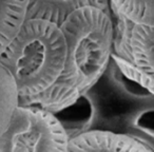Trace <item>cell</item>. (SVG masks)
<instances>
[{
    "label": "cell",
    "instance_id": "1",
    "mask_svg": "<svg viewBox=\"0 0 154 152\" xmlns=\"http://www.w3.org/2000/svg\"><path fill=\"white\" fill-rule=\"evenodd\" d=\"M60 28L66 37V57L59 78L45 93L21 105H38L56 113L103 79L113 53V15L86 7L69 15Z\"/></svg>",
    "mask_w": 154,
    "mask_h": 152
},
{
    "label": "cell",
    "instance_id": "2",
    "mask_svg": "<svg viewBox=\"0 0 154 152\" xmlns=\"http://www.w3.org/2000/svg\"><path fill=\"white\" fill-rule=\"evenodd\" d=\"M66 57V37L59 24L43 18H26L0 56V62L15 80L19 104H26L57 82Z\"/></svg>",
    "mask_w": 154,
    "mask_h": 152
},
{
    "label": "cell",
    "instance_id": "3",
    "mask_svg": "<svg viewBox=\"0 0 154 152\" xmlns=\"http://www.w3.org/2000/svg\"><path fill=\"white\" fill-rule=\"evenodd\" d=\"M70 137L54 112L38 105H19L0 136V152H66Z\"/></svg>",
    "mask_w": 154,
    "mask_h": 152
},
{
    "label": "cell",
    "instance_id": "4",
    "mask_svg": "<svg viewBox=\"0 0 154 152\" xmlns=\"http://www.w3.org/2000/svg\"><path fill=\"white\" fill-rule=\"evenodd\" d=\"M113 15V14H112ZM112 58L119 69L154 95V26L113 15Z\"/></svg>",
    "mask_w": 154,
    "mask_h": 152
},
{
    "label": "cell",
    "instance_id": "5",
    "mask_svg": "<svg viewBox=\"0 0 154 152\" xmlns=\"http://www.w3.org/2000/svg\"><path fill=\"white\" fill-rule=\"evenodd\" d=\"M68 151L149 152L137 139L125 132L92 128L69 141Z\"/></svg>",
    "mask_w": 154,
    "mask_h": 152
},
{
    "label": "cell",
    "instance_id": "6",
    "mask_svg": "<svg viewBox=\"0 0 154 152\" xmlns=\"http://www.w3.org/2000/svg\"><path fill=\"white\" fill-rule=\"evenodd\" d=\"M70 138L94 128L98 119L99 109L92 91L80 96L73 104L56 112Z\"/></svg>",
    "mask_w": 154,
    "mask_h": 152
},
{
    "label": "cell",
    "instance_id": "7",
    "mask_svg": "<svg viewBox=\"0 0 154 152\" xmlns=\"http://www.w3.org/2000/svg\"><path fill=\"white\" fill-rule=\"evenodd\" d=\"M86 7L111 13L110 0H30L26 18H43L60 26L69 15Z\"/></svg>",
    "mask_w": 154,
    "mask_h": 152
},
{
    "label": "cell",
    "instance_id": "8",
    "mask_svg": "<svg viewBox=\"0 0 154 152\" xmlns=\"http://www.w3.org/2000/svg\"><path fill=\"white\" fill-rule=\"evenodd\" d=\"M120 130L154 151V103L137 106L120 119Z\"/></svg>",
    "mask_w": 154,
    "mask_h": 152
},
{
    "label": "cell",
    "instance_id": "9",
    "mask_svg": "<svg viewBox=\"0 0 154 152\" xmlns=\"http://www.w3.org/2000/svg\"><path fill=\"white\" fill-rule=\"evenodd\" d=\"M103 78L117 97L138 106L154 103V95L132 78L128 77L112 58Z\"/></svg>",
    "mask_w": 154,
    "mask_h": 152
},
{
    "label": "cell",
    "instance_id": "10",
    "mask_svg": "<svg viewBox=\"0 0 154 152\" xmlns=\"http://www.w3.org/2000/svg\"><path fill=\"white\" fill-rule=\"evenodd\" d=\"M30 0H0V56L21 29Z\"/></svg>",
    "mask_w": 154,
    "mask_h": 152
},
{
    "label": "cell",
    "instance_id": "11",
    "mask_svg": "<svg viewBox=\"0 0 154 152\" xmlns=\"http://www.w3.org/2000/svg\"><path fill=\"white\" fill-rule=\"evenodd\" d=\"M113 15H119L131 22L154 26V0H110Z\"/></svg>",
    "mask_w": 154,
    "mask_h": 152
},
{
    "label": "cell",
    "instance_id": "12",
    "mask_svg": "<svg viewBox=\"0 0 154 152\" xmlns=\"http://www.w3.org/2000/svg\"><path fill=\"white\" fill-rule=\"evenodd\" d=\"M18 105L19 94L16 82L0 62V136L7 130Z\"/></svg>",
    "mask_w": 154,
    "mask_h": 152
}]
</instances>
